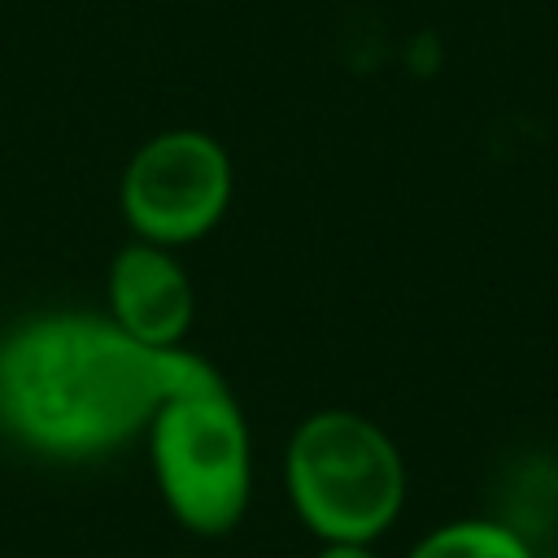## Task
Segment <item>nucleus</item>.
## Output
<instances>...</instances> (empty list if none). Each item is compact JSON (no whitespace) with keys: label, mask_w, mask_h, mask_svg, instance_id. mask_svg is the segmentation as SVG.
<instances>
[{"label":"nucleus","mask_w":558,"mask_h":558,"mask_svg":"<svg viewBox=\"0 0 558 558\" xmlns=\"http://www.w3.org/2000/svg\"><path fill=\"white\" fill-rule=\"evenodd\" d=\"M410 558H532V549L501 523L484 519H458L436 532H427Z\"/></svg>","instance_id":"nucleus-6"},{"label":"nucleus","mask_w":558,"mask_h":558,"mask_svg":"<svg viewBox=\"0 0 558 558\" xmlns=\"http://www.w3.org/2000/svg\"><path fill=\"white\" fill-rule=\"evenodd\" d=\"M314 558H375L366 545H340V541H327Z\"/></svg>","instance_id":"nucleus-7"},{"label":"nucleus","mask_w":558,"mask_h":558,"mask_svg":"<svg viewBox=\"0 0 558 558\" xmlns=\"http://www.w3.org/2000/svg\"><path fill=\"white\" fill-rule=\"evenodd\" d=\"M105 288H109V318L126 336L153 349L183 344L196 314V292L174 248L148 244V240L122 244L109 262Z\"/></svg>","instance_id":"nucleus-5"},{"label":"nucleus","mask_w":558,"mask_h":558,"mask_svg":"<svg viewBox=\"0 0 558 558\" xmlns=\"http://www.w3.org/2000/svg\"><path fill=\"white\" fill-rule=\"evenodd\" d=\"M301 523L340 545H371L405 501V466L379 423L353 410H318L296 423L283 458Z\"/></svg>","instance_id":"nucleus-2"},{"label":"nucleus","mask_w":558,"mask_h":558,"mask_svg":"<svg viewBox=\"0 0 558 558\" xmlns=\"http://www.w3.org/2000/svg\"><path fill=\"white\" fill-rule=\"evenodd\" d=\"M227 388L192 349H153L109 314H39L0 336V427L48 458H96L144 436L170 397Z\"/></svg>","instance_id":"nucleus-1"},{"label":"nucleus","mask_w":558,"mask_h":558,"mask_svg":"<svg viewBox=\"0 0 558 558\" xmlns=\"http://www.w3.org/2000/svg\"><path fill=\"white\" fill-rule=\"evenodd\" d=\"M153 480L174 514L196 536L231 532L253 493V436L231 388L170 397L148 423Z\"/></svg>","instance_id":"nucleus-3"},{"label":"nucleus","mask_w":558,"mask_h":558,"mask_svg":"<svg viewBox=\"0 0 558 558\" xmlns=\"http://www.w3.org/2000/svg\"><path fill=\"white\" fill-rule=\"evenodd\" d=\"M231 157L196 126H170L144 140L118 183V205L135 240L148 244H192L209 235L231 205Z\"/></svg>","instance_id":"nucleus-4"}]
</instances>
